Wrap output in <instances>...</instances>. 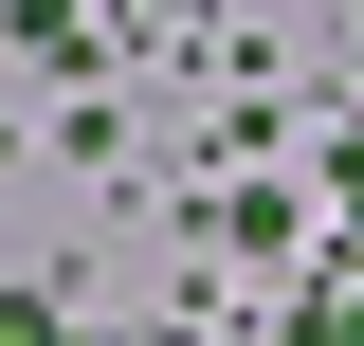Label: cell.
<instances>
[{"instance_id": "6da1fadb", "label": "cell", "mask_w": 364, "mask_h": 346, "mask_svg": "<svg viewBox=\"0 0 364 346\" xmlns=\"http://www.w3.org/2000/svg\"><path fill=\"white\" fill-rule=\"evenodd\" d=\"M0 346H55V310H37V292H0Z\"/></svg>"}]
</instances>
